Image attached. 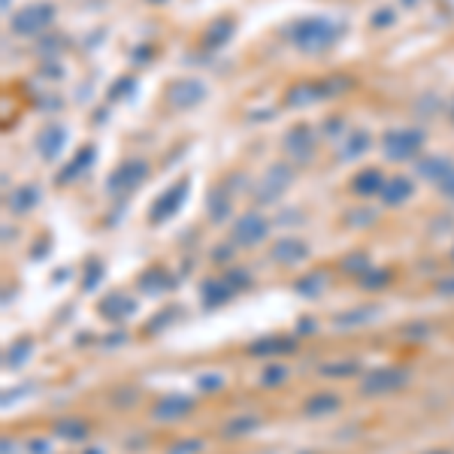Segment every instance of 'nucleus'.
Listing matches in <instances>:
<instances>
[{
  "label": "nucleus",
  "mask_w": 454,
  "mask_h": 454,
  "mask_svg": "<svg viewBox=\"0 0 454 454\" xmlns=\"http://www.w3.org/2000/svg\"><path fill=\"white\" fill-rule=\"evenodd\" d=\"M403 379L400 372H394V376H372L367 381V390H381V388H390V385H397V381Z\"/></svg>",
  "instance_id": "nucleus-1"
},
{
  "label": "nucleus",
  "mask_w": 454,
  "mask_h": 454,
  "mask_svg": "<svg viewBox=\"0 0 454 454\" xmlns=\"http://www.w3.org/2000/svg\"><path fill=\"white\" fill-rule=\"evenodd\" d=\"M188 403H163L161 409H158V415H173V412H179V409H185Z\"/></svg>",
  "instance_id": "nucleus-2"
}]
</instances>
